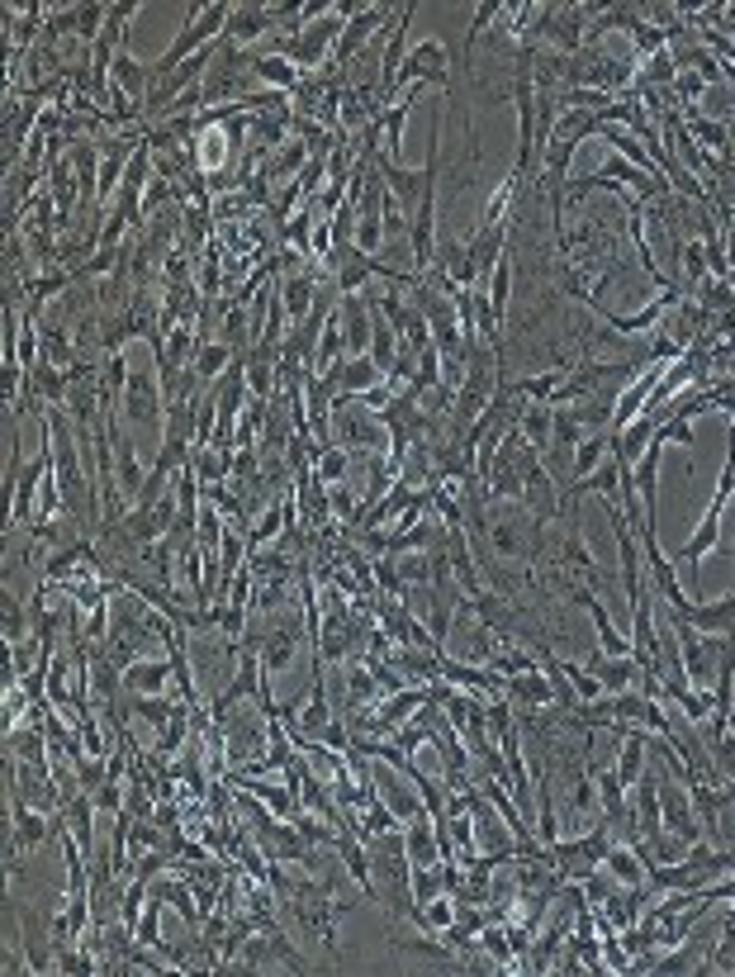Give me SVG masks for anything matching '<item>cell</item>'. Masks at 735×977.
<instances>
[{
  "instance_id": "7",
  "label": "cell",
  "mask_w": 735,
  "mask_h": 977,
  "mask_svg": "<svg viewBox=\"0 0 735 977\" xmlns=\"http://www.w3.org/2000/svg\"><path fill=\"white\" fill-rule=\"evenodd\" d=\"M389 5H366L361 14H352L347 20V29H342V38H337V53H333V67H342V63H352L356 53L366 48L370 38H380L385 29H389Z\"/></svg>"
},
{
  "instance_id": "33",
  "label": "cell",
  "mask_w": 735,
  "mask_h": 977,
  "mask_svg": "<svg viewBox=\"0 0 735 977\" xmlns=\"http://www.w3.org/2000/svg\"><path fill=\"white\" fill-rule=\"evenodd\" d=\"M679 262H683L688 290H698V285L712 276V270H708V247H702V243H683V247H679Z\"/></svg>"
},
{
  "instance_id": "6",
  "label": "cell",
  "mask_w": 735,
  "mask_h": 977,
  "mask_svg": "<svg viewBox=\"0 0 735 977\" xmlns=\"http://www.w3.org/2000/svg\"><path fill=\"white\" fill-rule=\"evenodd\" d=\"M299 636H309V622L290 618V622L266 626V631H261V641H247V645H257V655H261V669H266V674H280V669H290V665H294Z\"/></svg>"
},
{
  "instance_id": "10",
  "label": "cell",
  "mask_w": 735,
  "mask_h": 977,
  "mask_svg": "<svg viewBox=\"0 0 735 977\" xmlns=\"http://www.w3.org/2000/svg\"><path fill=\"white\" fill-rule=\"evenodd\" d=\"M337 380V399H361V395H370L375 385H385V370L375 366L370 356H347V360H337L333 370H327ZM333 399V403H337Z\"/></svg>"
},
{
  "instance_id": "3",
  "label": "cell",
  "mask_w": 735,
  "mask_h": 977,
  "mask_svg": "<svg viewBox=\"0 0 735 977\" xmlns=\"http://www.w3.org/2000/svg\"><path fill=\"white\" fill-rule=\"evenodd\" d=\"M53 465H57V451H53V428H48V418H43V432H38V456L24 465L20 470V479H14V493H10V528L14 522H29V513H34V499H38V489H43V479L53 475Z\"/></svg>"
},
{
  "instance_id": "12",
  "label": "cell",
  "mask_w": 735,
  "mask_h": 977,
  "mask_svg": "<svg viewBox=\"0 0 735 977\" xmlns=\"http://www.w3.org/2000/svg\"><path fill=\"white\" fill-rule=\"evenodd\" d=\"M252 77H257L266 90H285V96H294V86L304 81V71H299L290 57H280V53H252Z\"/></svg>"
},
{
  "instance_id": "17",
  "label": "cell",
  "mask_w": 735,
  "mask_h": 977,
  "mask_svg": "<svg viewBox=\"0 0 735 977\" xmlns=\"http://www.w3.org/2000/svg\"><path fill=\"white\" fill-rule=\"evenodd\" d=\"M603 868H608L612 878H617V888H641L645 874H650V868H645V859H641V854H636L632 845H626V840H622V845L612 840V850H608Z\"/></svg>"
},
{
  "instance_id": "14",
  "label": "cell",
  "mask_w": 735,
  "mask_h": 977,
  "mask_svg": "<svg viewBox=\"0 0 735 977\" xmlns=\"http://www.w3.org/2000/svg\"><path fill=\"white\" fill-rule=\"evenodd\" d=\"M655 428H659V418H636L632 428H622V432H612V460L617 465H626V470H632V465L645 456V446H650V437H655Z\"/></svg>"
},
{
  "instance_id": "13",
  "label": "cell",
  "mask_w": 735,
  "mask_h": 977,
  "mask_svg": "<svg viewBox=\"0 0 735 977\" xmlns=\"http://www.w3.org/2000/svg\"><path fill=\"white\" fill-rule=\"evenodd\" d=\"M503 698L517 702V708H546V702L555 698L546 665H542V669H527V674H513V679H503Z\"/></svg>"
},
{
  "instance_id": "9",
  "label": "cell",
  "mask_w": 735,
  "mask_h": 977,
  "mask_svg": "<svg viewBox=\"0 0 735 977\" xmlns=\"http://www.w3.org/2000/svg\"><path fill=\"white\" fill-rule=\"evenodd\" d=\"M669 622H688V626L708 631V636L735 641V589L722 593V598H712V603H688L679 618H669Z\"/></svg>"
},
{
  "instance_id": "25",
  "label": "cell",
  "mask_w": 735,
  "mask_h": 977,
  "mask_svg": "<svg viewBox=\"0 0 735 977\" xmlns=\"http://www.w3.org/2000/svg\"><path fill=\"white\" fill-rule=\"evenodd\" d=\"M489 669H493V674H503V679H513V674L542 669V655L517 651V645H499V651H493V659H489Z\"/></svg>"
},
{
  "instance_id": "22",
  "label": "cell",
  "mask_w": 735,
  "mask_h": 977,
  "mask_svg": "<svg viewBox=\"0 0 735 977\" xmlns=\"http://www.w3.org/2000/svg\"><path fill=\"white\" fill-rule=\"evenodd\" d=\"M508 295H513V257L503 252V262L493 266V276H489V313H493V323H508Z\"/></svg>"
},
{
  "instance_id": "30",
  "label": "cell",
  "mask_w": 735,
  "mask_h": 977,
  "mask_svg": "<svg viewBox=\"0 0 735 977\" xmlns=\"http://www.w3.org/2000/svg\"><path fill=\"white\" fill-rule=\"evenodd\" d=\"M555 665H560V674H565L569 684H575L579 702H598V698L608 693V688H603V684H598L593 674H589V665H575V659H560V655H555Z\"/></svg>"
},
{
  "instance_id": "28",
  "label": "cell",
  "mask_w": 735,
  "mask_h": 977,
  "mask_svg": "<svg viewBox=\"0 0 735 977\" xmlns=\"http://www.w3.org/2000/svg\"><path fill=\"white\" fill-rule=\"evenodd\" d=\"M452 925H456V897L442 892L437 901H427V907H423V921H417V930H427V935H446Z\"/></svg>"
},
{
  "instance_id": "2",
  "label": "cell",
  "mask_w": 735,
  "mask_h": 977,
  "mask_svg": "<svg viewBox=\"0 0 735 977\" xmlns=\"http://www.w3.org/2000/svg\"><path fill=\"white\" fill-rule=\"evenodd\" d=\"M655 792H659V817H665V831L683 835L688 845H698L702 831H698L693 792H688L683 778H673V774H669V764H665V769H655Z\"/></svg>"
},
{
  "instance_id": "37",
  "label": "cell",
  "mask_w": 735,
  "mask_h": 977,
  "mask_svg": "<svg viewBox=\"0 0 735 977\" xmlns=\"http://www.w3.org/2000/svg\"><path fill=\"white\" fill-rule=\"evenodd\" d=\"M34 295H57V290H67V276H43V280H34L29 285Z\"/></svg>"
},
{
  "instance_id": "32",
  "label": "cell",
  "mask_w": 735,
  "mask_h": 977,
  "mask_svg": "<svg viewBox=\"0 0 735 977\" xmlns=\"http://www.w3.org/2000/svg\"><path fill=\"white\" fill-rule=\"evenodd\" d=\"M43 366H53V370H71L77 366V352H71V342H67V333H43Z\"/></svg>"
},
{
  "instance_id": "19",
  "label": "cell",
  "mask_w": 735,
  "mask_h": 977,
  "mask_svg": "<svg viewBox=\"0 0 735 977\" xmlns=\"http://www.w3.org/2000/svg\"><path fill=\"white\" fill-rule=\"evenodd\" d=\"M190 465H194V475H200L204 489L229 485V475H233V456H229V451H219V446H194Z\"/></svg>"
},
{
  "instance_id": "23",
  "label": "cell",
  "mask_w": 735,
  "mask_h": 977,
  "mask_svg": "<svg viewBox=\"0 0 735 977\" xmlns=\"http://www.w3.org/2000/svg\"><path fill=\"white\" fill-rule=\"evenodd\" d=\"M347 475H352V451L347 446H323V456L313 460V479H319L323 489H333Z\"/></svg>"
},
{
  "instance_id": "31",
  "label": "cell",
  "mask_w": 735,
  "mask_h": 977,
  "mask_svg": "<svg viewBox=\"0 0 735 977\" xmlns=\"http://www.w3.org/2000/svg\"><path fill=\"white\" fill-rule=\"evenodd\" d=\"M655 446H688V451H698L693 418H665V423L655 428Z\"/></svg>"
},
{
  "instance_id": "21",
  "label": "cell",
  "mask_w": 735,
  "mask_h": 977,
  "mask_svg": "<svg viewBox=\"0 0 735 977\" xmlns=\"http://www.w3.org/2000/svg\"><path fill=\"white\" fill-rule=\"evenodd\" d=\"M237 360V352L229 347V342H200V356H194V375H200L204 385H214V380H223L229 375V366Z\"/></svg>"
},
{
  "instance_id": "34",
  "label": "cell",
  "mask_w": 735,
  "mask_h": 977,
  "mask_svg": "<svg viewBox=\"0 0 735 977\" xmlns=\"http://www.w3.org/2000/svg\"><path fill=\"white\" fill-rule=\"evenodd\" d=\"M708 81L698 77V71H679V77H673V100H679V110H693V104L708 96Z\"/></svg>"
},
{
  "instance_id": "18",
  "label": "cell",
  "mask_w": 735,
  "mask_h": 977,
  "mask_svg": "<svg viewBox=\"0 0 735 977\" xmlns=\"http://www.w3.org/2000/svg\"><path fill=\"white\" fill-rule=\"evenodd\" d=\"M319 285H323V276H290L280 285V299H285V313H290V323H304L309 319V309H313V299H319Z\"/></svg>"
},
{
  "instance_id": "20",
  "label": "cell",
  "mask_w": 735,
  "mask_h": 977,
  "mask_svg": "<svg viewBox=\"0 0 735 977\" xmlns=\"http://www.w3.org/2000/svg\"><path fill=\"white\" fill-rule=\"evenodd\" d=\"M313 219H319V209H313V200H304V209L280 229V243L290 252H299V257H313V229H319Z\"/></svg>"
},
{
  "instance_id": "36",
  "label": "cell",
  "mask_w": 735,
  "mask_h": 977,
  "mask_svg": "<svg viewBox=\"0 0 735 977\" xmlns=\"http://www.w3.org/2000/svg\"><path fill=\"white\" fill-rule=\"evenodd\" d=\"M5 641H29L24 636V608L14 603V598H5Z\"/></svg>"
},
{
  "instance_id": "26",
  "label": "cell",
  "mask_w": 735,
  "mask_h": 977,
  "mask_svg": "<svg viewBox=\"0 0 735 977\" xmlns=\"http://www.w3.org/2000/svg\"><path fill=\"white\" fill-rule=\"evenodd\" d=\"M517 432H522V437H527L536 451H546V446H550V409H546V403H527V409H522V418H517Z\"/></svg>"
},
{
  "instance_id": "29",
  "label": "cell",
  "mask_w": 735,
  "mask_h": 977,
  "mask_svg": "<svg viewBox=\"0 0 735 977\" xmlns=\"http://www.w3.org/2000/svg\"><path fill=\"white\" fill-rule=\"evenodd\" d=\"M698 304H702V313H731L735 309V285L708 276L698 285Z\"/></svg>"
},
{
  "instance_id": "11",
  "label": "cell",
  "mask_w": 735,
  "mask_h": 977,
  "mask_svg": "<svg viewBox=\"0 0 735 977\" xmlns=\"http://www.w3.org/2000/svg\"><path fill=\"white\" fill-rule=\"evenodd\" d=\"M171 684V659H133V665H124V693L129 698H157L167 693Z\"/></svg>"
},
{
  "instance_id": "35",
  "label": "cell",
  "mask_w": 735,
  "mask_h": 977,
  "mask_svg": "<svg viewBox=\"0 0 735 977\" xmlns=\"http://www.w3.org/2000/svg\"><path fill=\"white\" fill-rule=\"evenodd\" d=\"M176 195V180H167V176H153V186H147V195H143V219H153L162 204H167Z\"/></svg>"
},
{
  "instance_id": "8",
  "label": "cell",
  "mask_w": 735,
  "mask_h": 977,
  "mask_svg": "<svg viewBox=\"0 0 735 977\" xmlns=\"http://www.w3.org/2000/svg\"><path fill=\"white\" fill-rule=\"evenodd\" d=\"M104 428H110V442H114V475H119V493H124V503L133 508V499L143 493V465H138V446H133V437H124L119 432V413H104Z\"/></svg>"
},
{
  "instance_id": "15",
  "label": "cell",
  "mask_w": 735,
  "mask_h": 977,
  "mask_svg": "<svg viewBox=\"0 0 735 977\" xmlns=\"http://www.w3.org/2000/svg\"><path fill=\"white\" fill-rule=\"evenodd\" d=\"M608 456H612V432H589V437L579 442V451H575V465H569V489H565V493H575Z\"/></svg>"
},
{
  "instance_id": "16",
  "label": "cell",
  "mask_w": 735,
  "mask_h": 977,
  "mask_svg": "<svg viewBox=\"0 0 735 977\" xmlns=\"http://www.w3.org/2000/svg\"><path fill=\"white\" fill-rule=\"evenodd\" d=\"M403 845H409V859H413V868H432V864H442L437 831H432V817H427V811H423V817H413L409 825H403Z\"/></svg>"
},
{
  "instance_id": "24",
  "label": "cell",
  "mask_w": 735,
  "mask_h": 977,
  "mask_svg": "<svg viewBox=\"0 0 735 977\" xmlns=\"http://www.w3.org/2000/svg\"><path fill=\"white\" fill-rule=\"evenodd\" d=\"M190 726H194V708H181V712H176V717L167 721V726L157 731V759H171V755H181V745H186Z\"/></svg>"
},
{
  "instance_id": "5",
  "label": "cell",
  "mask_w": 735,
  "mask_h": 977,
  "mask_svg": "<svg viewBox=\"0 0 735 977\" xmlns=\"http://www.w3.org/2000/svg\"><path fill=\"white\" fill-rule=\"evenodd\" d=\"M119 413H124L133 428H157V432L167 428V423H162V413H167V395H162L157 375H129V389H124Z\"/></svg>"
},
{
  "instance_id": "27",
  "label": "cell",
  "mask_w": 735,
  "mask_h": 977,
  "mask_svg": "<svg viewBox=\"0 0 735 977\" xmlns=\"http://www.w3.org/2000/svg\"><path fill=\"white\" fill-rule=\"evenodd\" d=\"M356 817H361V840H370V835H385V831H399V825H403V821H399V811L389 807L385 798H375L370 807L356 811Z\"/></svg>"
},
{
  "instance_id": "1",
  "label": "cell",
  "mask_w": 735,
  "mask_h": 977,
  "mask_svg": "<svg viewBox=\"0 0 735 977\" xmlns=\"http://www.w3.org/2000/svg\"><path fill=\"white\" fill-rule=\"evenodd\" d=\"M409 86H437L442 96L452 90V53H446L442 38H423L409 57H403V67H399V77H394V100H399Z\"/></svg>"
},
{
  "instance_id": "4",
  "label": "cell",
  "mask_w": 735,
  "mask_h": 977,
  "mask_svg": "<svg viewBox=\"0 0 735 977\" xmlns=\"http://www.w3.org/2000/svg\"><path fill=\"white\" fill-rule=\"evenodd\" d=\"M294 10L299 5H290V0H285V5H233V20H229V29H223V38L247 53V43L276 38V24L294 20Z\"/></svg>"
}]
</instances>
